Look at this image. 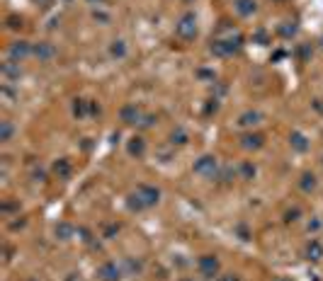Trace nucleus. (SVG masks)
<instances>
[{
  "instance_id": "f257e3e1",
  "label": "nucleus",
  "mask_w": 323,
  "mask_h": 281,
  "mask_svg": "<svg viewBox=\"0 0 323 281\" xmlns=\"http://www.w3.org/2000/svg\"><path fill=\"white\" fill-rule=\"evenodd\" d=\"M160 201V189L151 187V184H138L129 194V208L131 211H146L153 208Z\"/></svg>"
},
{
  "instance_id": "f03ea898",
  "label": "nucleus",
  "mask_w": 323,
  "mask_h": 281,
  "mask_svg": "<svg viewBox=\"0 0 323 281\" xmlns=\"http://www.w3.org/2000/svg\"><path fill=\"white\" fill-rule=\"evenodd\" d=\"M192 172L199 175V177H216L219 175V160H216V155H209V153L199 155V158L194 160Z\"/></svg>"
},
{
  "instance_id": "7ed1b4c3",
  "label": "nucleus",
  "mask_w": 323,
  "mask_h": 281,
  "mask_svg": "<svg viewBox=\"0 0 323 281\" xmlns=\"http://www.w3.org/2000/svg\"><path fill=\"white\" fill-rule=\"evenodd\" d=\"M175 34L180 39H185V41H192L197 37V17H194V12H185L183 17L177 19Z\"/></svg>"
},
{
  "instance_id": "20e7f679",
  "label": "nucleus",
  "mask_w": 323,
  "mask_h": 281,
  "mask_svg": "<svg viewBox=\"0 0 323 281\" xmlns=\"http://www.w3.org/2000/svg\"><path fill=\"white\" fill-rule=\"evenodd\" d=\"M219 269H221V262H219L216 254H202V257L197 260V272H199V276H204V279L219 276Z\"/></svg>"
},
{
  "instance_id": "39448f33",
  "label": "nucleus",
  "mask_w": 323,
  "mask_h": 281,
  "mask_svg": "<svg viewBox=\"0 0 323 281\" xmlns=\"http://www.w3.org/2000/svg\"><path fill=\"white\" fill-rule=\"evenodd\" d=\"M122 276H124L122 264L112 262V260H107V262H102L97 267V279L100 281H122Z\"/></svg>"
},
{
  "instance_id": "423d86ee",
  "label": "nucleus",
  "mask_w": 323,
  "mask_h": 281,
  "mask_svg": "<svg viewBox=\"0 0 323 281\" xmlns=\"http://www.w3.org/2000/svg\"><path fill=\"white\" fill-rule=\"evenodd\" d=\"M32 54H34V46H32L29 41H15V44L8 49V61H12V63H22V61L29 58Z\"/></svg>"
},
{
  "instance_id": "0eeeda50",
  "label": "nucleus",
  "mask_w": 323,
  "mask_h": 281,
  "mask_svg": "<svg viewBox=\"0 0 323 281\" xmlns=\"http://www.w3.org/2000/svg\"><path fill=\"white\" fill-rule=\"evenodd\" d=\"M240 44H243V39H216L212 41V51L216 56H233L236 51H240Z\"/></svg>"
},
{
  "instance_id": "6e6552de",
  "label": "nucleus",
  "mask_w": 323,
  "mask_h": 281,
  "mask_svg": "<svg viewBox=\"0 0 323 281\" xmlns=\"http://www.w3.org/2000/svg\"><path fill=\"white\" fill-rule=\"evenodd\" d=\"M304 257L309 260V262H321V260H323V243H321V240L311 238V240L306 243V247H304Z\"/></svg>"
},
{
  "instance_id": "1a4fd4ad",
  "label": "nucleus",
  "mask_w": 323,
  "mask_h": 281,
  "mask_svg": "<svg viewBox=\"0 0 323 281\" xmlns=\"http://www.w3.org/2000/svg\"><path fill=\"white\" fill-rule=\"evenodd\" d=\"M265 146V136L263 133H243L240 136V148H246V150H258Z\"/></svg>"
},
{
  "instance_id": "9d476101",
  "label": "nucleus",
  "mask_w": 323,
  "mask_h": 281,
  "mask_svg": "<svg viewBox=\"0 0 323 281\" xmlns=\"http://www.w3.org/2000/svg\"><path fill=\"white\" fill-rule=\"evenodd\" d=\"M119 119L124 124H138L141 122V109H138L136 104H124L119 112Z\"/></svg>"
},
{
  "instance_id": "9b49d317",
  "label": "nucleus",
  "mask_w": 323,
  "mask_h": 281,
  "mask_svg": "<svg viewBox=\"0 0 323 281\" xmlns=\"http://www.w3.org/2000/svg\"><path fill=\"white\" fill-rule=\"evenodd\" d=\"M127 150H129L131 158H141L146 153V140L141 138V136H131L129 143H127Z\"/></svg>"
},
{
  "instance_id": "f8f14e48",
  "label": "nucleus",
  "mask_w": 323,
  "mask_h": 281,
  "mask_svg": "<svg viewBox=\"0 0 323 281\" xmlns=\"http://www.w3.org/2000/svg\"><path fill=\"white\" fill-rule=\"evenodd\" d=\"M34 56H37L39 61H51V58L56 56L54 44H49V41H42V44H37V46H34Z\"/></svg>"
},
{
  "instance_id": "ddd939ff",
  "label": "nucleus",
  "mask_w": 323,
  "mask_h": 281,
  "mask_svg": "<svg viewBox=\"0 0 323 281\" xmlns=\"http://www.w3.org/2000/svg\"><path fill=\"white\" fill-rule=\"evenodd\" d=\"M71 172H73V165H71L66 158H61V160H56L54 162V175L58 179H68L71 177Z\"/></svg>"
},
{
  "instance_id": "4468645a",
  "label": "nucleus",
  "mask_w": 323,
  "mask_h": 281,
  "mask_svg": "<svg viewBox=\"0 0 323 281\" xmlns=\"http://www.w3.org/2000/svg\"><path fill=\"white\" fill-rule=\"evenodd\" d=\"M233 8L240 17H248L255 12V0H233Z\"/></svg>"
},
{
  "instance_id": "2eb2a0df",
  "label": "nucleus",
  "mask_w": 323,
  "mask_h": 281,
  "mask_svg": "<svg viewBox=\"0 0 323 281\" xmlns=\"http://www.w3.org/2000/svg\"><path fill=\"white\" fill-rule=\"evenodd\" d=\"M289 143H292V148L299 150V153H304V150H309V140H306L304 133H299L294 131L292 136H289Z\"/></svg>"
},
{
  "instance_id": "dca6fc26",
  "label": "nucleus",
  "mask_w": 323,
  "mask_h": 281,
  "mask_svg": "<svg viewBox=\"0 0 323 281\" xmlns=\"http://www.w3.org/2000/svg\"><path fill=\"white\" fill-rule=\"evenodd\" d=\"M263 122V114L260 112H246L238 116V126H255Z\"/></svg>"
},
{
  "instance_id": "f3484780",
  "label": "nucleus",
  "mask_w": 323,
  "mask_h": 281,
  "mask_svg": "<svg viewBox=\"0 0 323 281\" xmlns=\"http://www.w3.org/2000/svg\"><path fill=\"white\" fill-rule=\"evenodd\" d=\"M110 56L112 58H124L127 56V44L122 41V39H114L110 44Z\"/></svg>"
},
{
  "instance_id": "a211bd4d",
  "label": "nucleus",
  "mask_w": 323,
  "mask_h": 281,
  "mask_svg": "<svg viewBox=\"0 0 323 281\" xmlns=\"http://www.w3.org/2000/svg\"><path fill=\"white\" fill-rule=\"evenodd\" d=\"M73 233H75V228L71 223H58L56 225V238H58V240H71Z\"/></svg>"
},
{
  "instance_id": "6ab92c4d",
  "label": "nucleus",
  "mask_w": 323,
  "mask_h": 281,
  "mask_svg": "<svg viewBox=\"0 0 323 281\" xmlns=\"http://www.w3.org/2000/svg\"><path fill=\"white\" fill-rule=\"evenodd\" d=\"M316 184H318V182H316V175H314V172H304V175H301V182H299V187L304 189V192H314Z\"/></svg>"
},
{
  "instance_id": "aec40b11",
  "label": "nucleus",
  "mask_w": 323,
  "mask_h": 281,
  "mask_svg": "<svg viewBox=\"0 0 323 281\" xmlns=\"http://www.w3.org/2000/svg\"><path fill=\"white\" fill-rule=\"evenodd\" d=\"M12 133H15V126H12V122H0V140L3 143H8L10 138H12Z\"/></svg>"
},
{
  "instance_id": "412c9836",
  "label": "nucleus",
  "mask_w": 323,
  "mask_h": 281,
  "mask_svg": "<svg viewBox=\"0 0 323 281\" xmlns=\"http://www.w3.org/2000/svg\"><path fill=\"white\" fill-rule=\"evenodd\" d=\"M187 140H190V136H187L185 129H175V131L170 133V143H173V146H185Z\"/></svg>"
},
{
  "instance_id": "4be33fe9",
  "label": "nucleus",
  "mask_w": 323,
  "mask_h": 281,
  "mask_svg": "<svg viewBox=\"0 0 323 281\" xmlns=\"http://www.w3.org/2000/svg\"><path fill=\"white\" fill-rule=\"evenodd\" d=\"M88 112H90V102H85V100H75V102H73V114H75V116H85Z\"/></svg>"
},
{
  "instance_id": "5701e85b",
  "label": "nucleus",
  "mask_w": 323,
  "mask_h": 281,
  "mask_svg": "<svg viewBox=\"0 0 323 281\" xmlns=\"http://www.w3.org/2000/svg\"><path fill=\"white\" fill-rule=\"evenodd\" d=\"M19 63H12V61H8L5 66H3V73L8 75V78H19Z\"/></svg>"
},
{
  "instance_id": "b1692460",
  "label": "nucleus",
  "mask_w": 323,
  "mask_h": 281,
  "mask_svg": "<svg viewBox=\"0 0 323 281\" xmlns=\"http://www.w3.org/2000/svg\"><path fill=\"white\" fill-rule=\"evenodd\" d=\"M238 170H240V179H253L255 177V168H253L250 162H243Z\"/></svg>"
},
{
  "instance_id": "393cba45",
  "label": "nucleus",
  "mask_w": 323,
  "mask_h": 281,
  "mask_svg": "<svg viewBox=\"0 0 323 281\" xmlns=\"http://www.w3.org/2000/svg\"><path fill=\"white\" fill-rule=\"evenodd\" d=\"M216 281H243L238 274H221V276H216Z\"/></svg>"
},
{
  "instance_id": "a878e982",
  "label": "nucleus",
  "mask_w": 323,
  "mask_h": 281,
  "mask_svg": "<svg viewBox=\"0 0 323 281\" xmlns=\"http://www.w3.org/2000/svg\"><path fill=\"white\" fill-rule=\"evenodd\" d=\"M153 122H156V116H153V114H148V116H144V122H141V126H153Z\"/></svg>"
},
{
  "instance_id": "bb28decb",
  "label": "nucleus",
  "mask_w": 323,
  "mask_h": 281,
  "mask_svg": "<svg viewBox=\"0 0 323 281\" xmlns=\"http://www.w3.org/2000/svg\"><path fill=\"white\" fill-rule=\"evenodd\" d=\"M296 218H299V208H294V211H289V214H287V223H292V221H296Z\"/></svg>"
},
{
  "instance_id": "cd10ccee",
  "label": "nucleus",
  "mask_w": 323,
  "mask_h": 281,
  "mask_svg": "<svg viewBox=\"0 0 323 281\" xmlns=\"http://www.w3.org/2000/svg\"><path fill=\"white\" fill-rule=\"evenodd\" d=\"M117 230H119V225H110V228L105 230V238H112V235L117 233Z\"/></svg>"
},
{
  "instance_id": "c85d7f7f",
  "label": "nucleus",
  "mask_w": 323,
  "mask_h": 281,
  "mask_svg": "<svg viewBox=\"0 0 323 281\" xmlns=\"http://www.w3.org/2000/svg\"><path fill=\"white\" fill-rule=\"evenodd\" d=\"M95 19H100V22H110L107 15H102V12H95Z\"/></svg>"
},
{
  "instance_id": "c756f323",
  "label": "nucleus",
  "mask_w": 323,
  "mask_h": 281,
  "mask_svg": "<svg viewBox=\"0 0 323 281\" xmlns=\"http://www.w3.org/2000/svg\"><path fill=\"white\" fill-rule=\"evenodd\" d=\"M275 281H294V279H292V276H277Z\"/></svg>"
},
{
  "instance_id": "7c9ffc66",
  "label": "nucleus",
  "mask_w": 323,
  "mask_h": 281,
  "mask_svg": "<svg viewBox=\"0 0 323 281\" xmlns=\"http://www.w3.org/2000/svg\"><path fill=\"white\" fill-rule=\"evenodd\" d=\"M29 281H39V279H29Z\"/></svg>"
},
{
  "instance_id": "2f4dec72",
  "label": "nucleus",
  "mask_w": 323,
  "mask_h": 281,
  "mask_svg": "<svg viewBox=\"0 0 323 281\" xmlns=\"http://www.w3.org/2000/svg\"><path fill=\"white\" fill-rule=\"evenodd\" d=\"M92 3H95V0H92ZM97 3H102V0H97Z\"/></svg>"
},
{
  "instance_id": "473e14b6",
  "label": "nucleus",
  "mask_w": 323,
  "mask_h": 281,
  "mask_svg": "<svg viewBox=\"0 0 323 281\" xmlns=\"http://www.w3.org/2000/svg\"><path fill=\"white\" fill-rule=\"evenodd\" d=\"M277 3H282V0H277Z\"/></svg>"
}]
</instances>
